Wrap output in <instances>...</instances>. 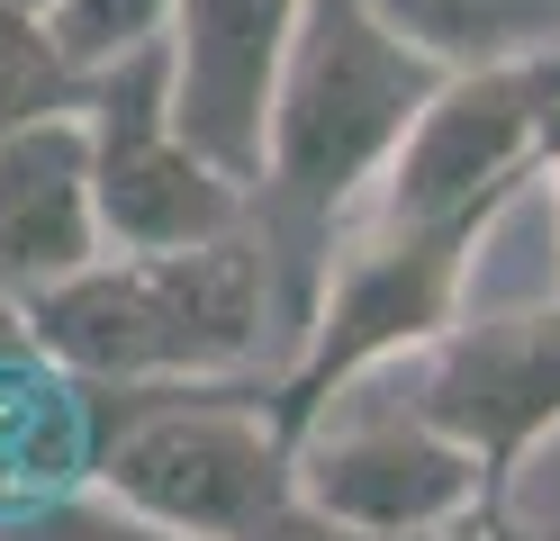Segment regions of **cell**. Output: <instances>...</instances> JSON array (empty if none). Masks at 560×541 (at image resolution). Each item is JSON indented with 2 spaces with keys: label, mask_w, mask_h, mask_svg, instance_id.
Returning a JSON list of instances; mask_svg holds the SVG:
<instances>
[{
  "label": "cell",
  "mask_w": 560,
  "mask_h": 541,
  "mask_svg": "<svg viewBox=\"0 0 560 541\" xmlns=\"http://www.w3.org/2000/svg\"><path fill=\"white\" fill-rule=\"evenodd\" d=\"M434 91H443V63L416 55L371 0H307L271 91L262 172L244 190V235L262 244V280H271L280 371L299 361L307 325H317L343 226L362 216V199L380 190V172Z\"/></svg>",
  "instance_id": "obj_1"
},
{
  "label": "cell",
  "mask_w": 560,
  "mask_h": 541,
  "mask_svg": "<svg viewBox=\"0 0 560 541\" xmlns=\"http://www.w3.org/2000/svg\"><path fill=\"white\" fill-rule=\"evenodd\" d=\"M27 325L63 379H280L271 280L244 226L182 252H100L63 289L27 298Z\"/></svg>",
  "instance_id": "obj_2"
},
{
  "label": "cell",
  "mask_w": 560,
  "mask_h": 541,
  "mask_svg": "<svg viewBox=\"0 0 560 541\" xmlns=\"http://www.w3.org/2000/svg\"><path fill=\"white\" fill-rule=\"evenodd\" d=\"M91 407V487L136 515L235 541L280 496H299V433L280 424V379H73Z\"/></svg>",
  "instance_id": "obj_3"
},
{
  "label": "cell",
  "mask_w": 560,
  "mask_h": 541,
  "mask_svg": "<svg viewBox=\"0 0 560 541\" xmlns=\"http://www.w3.org/2000/svg\"><path fill=\"white\" fill-rule=\"evenodd\" d=\"M470 252H479V235H462V226H416V216L362 208L353 226H343V244H335L317 325H307L299 361L280 371V424L307 433L335 397H353L371 371L425 352L443 325L462 316Z\"/></svg>",
  "instance_id": "obj_4"
},
{
  "label": "cell",
  "mask_w": 560,
  "mask_h": 541,
  "mask_svg": "<svg viewBox=\"0 0 560 541\" xmlns=\"http://www.w3.org/2000/svg\"><path fill=\"white\" fill-rule=\"evenodd\" d=\"M91 127V190L109 252H182L244 226V180L208 163L172 118V46H127L118 63L82 72Z\"/></svg>",
  "instance_id": "obj_5"
},
{
  "label": "cell",
  "mask_w": 560,
  "mask_h": 541,
  "mask_svg": "<svg viewBox=\"0 0 560 541\" xmlns=\"http://www.w3.org/2000/svg\"><path fill=\"white\" fill-rule=\"evenodd\" d=\"M551 127H560V46L524 55V63L443 72V91L416 108L407 144L389 154V172H380V190L362 208L488 235L506 216V199L542 172Z\"/></svg>",
  "instance_id": "obj_6"
},
{
  "label": "cell",
  "mask_w": 560,
  "mask_h": 541,
  "mask_svg": "<svg viewBox=\"0 0 560 541\" xmlns=\"http://www.w3.org/2000/svg\"><path fill=\"white\" fill-rule=\"evenodd\" d=\"M299 496L317 515L371 532V541L434 532V524H462V515H498L488 469L416 397H398V407H343L335 397L299 433Z\"/></svg>",
  "instance_id": "obj_7"
},
{
  "label": "cell",
  "mask_w": 560,
  "mask_h": 541,
  "mask_svg": "<svg viewBox=\"0 0 560 541\" xmlns=\"http://www.w3.org/2000/svg\"><path fill=\"white\" fill-rule=\"evenodd\" d=\"M416 407L462 443L488 487L506 496L515 460L560 433V307H498V316H452L416 352Z\"/></svg>",
  "instance_id": "obj_8"
},
{
  "label": "cell",
  "mask_w": 560,
  "mask_h": 541,
  "mask_svg": "<svg viewBox=\"0 0 560 541\" xmlns=\"http://www.w3.org/2000/svg\"><path fill=\"white\" fill-rule=\"evenodd\" d=\"M307 0H172V118L208 163H226L244 190L271 144V91L290 63Z\"/></svg>",
  "instance_id": "obj_9"
},
{
  "label": "cell",
  "mask_w": 560,
  "mask_h": 541,
  "mask_svg": "<svg viewBox=\"0 0 560 541\" xmlns=\"http://www.w3.org/2000/svg\"><path fill=\"white\" fill-rule=\"evenodd\" d=\"M100 252H109V235H100L82 108L10 127L0 136V289L10 298H46L73 271H91Z\"/></svg>",
  "instance_id": "obj_10"
},
{
  "label": "cell",
  "mask_w": 560,
  "mask_h": 541,
  "mask_svg": "<svg viewBox=\"0 0 560 541\" xmlns=\"http://www.w3.org/2000/svg\"><path fill=\"white\" fill-rule=\"evenodd\" d=\"M371 10L443 72L524 63V55L560 46V0H371Z\"/></svg>",
  "instance_id": "obj_11"
},
{
  "label": "cell",
  "mask_w": 560,
  "mask_h": 541,
  "mask_svg": "<svg viewBox=\"0 0 560 541\" xmlns=\"http://www.w3.org/2000/svg\"><path fill=\"white\" fill-rule=\"evenodd\" d=\"M55 108H82V63L63 55L46 10L0 0V136L27 118H55Z\"/></svg>",
  "instance_id": "obj_12"
},
{
  "label": "cell",
  "mask_w": 560,
  "mask_h": 541,
  "mask_svg": "<svg viewBox=\"0 0 560 541\" xmlns=\"http://www.w3.org/2000/svg\"><path fill=\"white\" fill-rule=\"evenodd\" d=\"M0 541H208V532L154 524V515H136L127 496L82 479V487H46V496L0 505Z\"/></svg>",
  "instance_id": "obj_13"
},
{
  "label": "cell",
  "mask_w": 560,
  "mask_h": 541,
  "mask_svg": "<svg viewBox=\"0 0 560 541\" xmlns=\"http://www.w3.org/2000/svg\"><path fill=\"white\" fill-rule=\"evenodd\" d=\"M46 27L63 36V55L91 72V63H118L127 46H154L172 27V0H55Z\"/></svg>",
  "instance_id": "obj_14"
},
{
  "label": "cell",
  "mask_w": 560,
  "mask_h": 541,
  "mask_svg": "<svg viewBox=\"0 0 560 541\" xmlns=\"http://www.w3.org/2000/svg\"><path fill=\"white\" fill-rule=\"evenodd\" d=\"M235 541H371V532H353V524H335V515H317L307 496H280L262 524H244Z\"/></svg>",
  "instance_id": "obj_15"
},
{
  "label": "cell",
  "mask_w": 560,
  "mask_h": 541,
  "mask_svg": "<svg viewBox=\"0 0 560 541\" xmlns=\"http://www.w3.org/2000/svg\"><path fill=\"white\" fill-rule=\"evenodd\" d=\"M398 541H524V532H506L498 515H462V524H434V532H398Z\"/></svg>",
  "instance_id": "obj_16"
},
{
  "label": "cell",
  "mask_w": 560,
  "mask_h": 541,
  "mask_svg": "<svg viewBox=\"0 0 560 541\" xmlns=\"http://www.w3.org/2000/svg\"><path fill=\"white\" fill-rule=\"evenodd\" d=\"M542 172H551V199H560V127H551V144H542Z\"/></svg>",
  "instance_id": "obj_17"
},
{
  "label": "cell",
  "mask_w": 560,
  "mask_h": 541,
  "mask_svg": "<svg viewBox=\"0 0 560 541\" xmlns=\"http://www.w3.org/2000/svg\"><path fill=\"white\" fill-rule=\"evenodd\" d=\"M27 10H55V0H27Z\"/></svg>",
  "instance_id": "obj_18"
}]
</instances>
